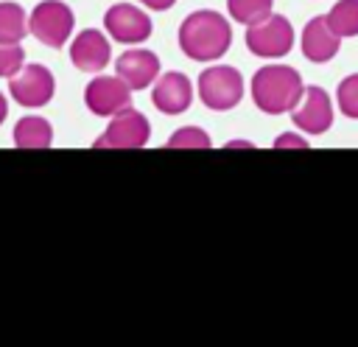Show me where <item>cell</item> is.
<instances>
[{
    "instance_id": "cell-1",
    "label": "cell",
    "mask_w": 358,
    "mask_h": 347,
    "mask_svg": "<svg viewBox=\"0 0 358 347\" xmlns=\"http://www.w3.org/2000/svg\"><path fill=\"white\" fill-rule=\"evenodd\" d=\"M232 45V25L224 14L213 8H199L187 14L179 25V48L193 62H215Z\"/></svg>"
},
{
    "instance_id": "cell-2",
    "label": "cell",
    "mask_w": 358,
    "mask_h": 347,
    "mask_svg": "<svg viewBox=\"0 0 358 347\" xmlns=\"http://www.w3.org/2000/svg\"><path fill=\"white\" fill-rule=\"evenodd\" d=\"M302 76L288 64H266L252 76V101L263 115H285L302 98Z\"/></svg>"
},
{
    "instance_id": "cell-3",
    "label": "cell",
    "mask_w": 358,
    "mask_h": 347,
    "mask_svg": "<svg viewBox=\"0 0 358 347\" xmlns=\"http://www.w3.org/2000/svg\"><path fill=\"white\" fill-rule=\"evenodd\" d=\"M196 92L201 104L213 112H229L243 98V76L232 64H210L199 73Z\"/></svg>"
},
{
    "instance_id": "cell-4",
    "label": "cell",
    "mask_w": 358,
    "mask_h": 347,
    "mask_svg": "<svg viewBox=\"0 0 358 347\" xmlns=\"http://www.w3.org/2000/svg\"><path fill=\"white\" fill-rule=\"evenodd\" d=\"M76 14L64 0H42L28 14V31L45 48H64L73 36Z\"/></svg>"
},
{
    "instance_id": "cell-5",
    "label": "cell",
    "mask_w": 358,
    "mask_h": 347,
    "mask_svg": "<svg viewBox=\"0 0 358 347\" xmlns=\"http://www.w3.org/2000/svg\"><path fill=\"white\" fill-rule=\"evenodd\" d=\"M294 25L282 14H266L263 20L246 25V48L260 59H280L294 48Z\"/></svg>"
},
{
    "instance_id": "cell-6",
    "label": "cell",
    "mask_w": 358,
    "mask_h": 347,
    "mask_svg": "<svg viewBox=\"0 0 358 347\" xmlns=\"http://www.w3.org/2000/svg\"><path fill=\"white\" fill-rule=\"evenodd\" d=\"M148 137H151V123L145 120V115L131 109V106H126V109H120L117 115L109 118L103 134L92 143V148H123V151H131V148H145Z\"/></svg>"
},
{
    "instance_id": "cell-7",
    "label": "cell",
    "mask_w": 358,
    "mask_h": 347,
    "mask_svg": "<svg viewBox=\"0 0 358 347\" xmlns=\"http://www.w3.org/2000/svg\"><path fill=\"white\" fill-rule=\"evenodd\" d=\"M8 92H11V101H17L20 106L39 109L50 104L56 92V78L45 64H22L8 78Z\"/></svg>"
},
{
    "instance_id": "cell-8",
    "label": "cell",
    "mask_w": 358,
    "mask_h": 347,
    "mask_svg": "<svg viewBox=\"0 0 358 347\" xmlns=\"http://www.w3.org/2000/svg\"><path fill=\"white\" fill-rule=\"evenodd\" d=\"M103 31L109 34V39H115L120 45H143L151 36L154 22L145 14V8H140V6L115 3L103 14Z\"/></svg>"
},
{
    "instance_id": "cell-9",
    "label": "cell",
    "mask_w": 358,
    "mask_h": 347,
    "mask_svg": "<svg viewBox=\"0 0 358 347\" xmlns=\"http://www.w3.org/2000/svg\"><path fill=\"white\" fill-rule=\"evenodd\" d=\"M84 106L98 118H112L120 109L131 106V87L117 73L115 76L95 73V78L84 87Z\"/></svg>"
},
{
    "instance_id": "cell-10",
    "label": "cell",
    "mask_w": 358,
    "mask_h": 347,
    "mask_svg": "<svg viewBox=\"0 0 358 347\" xmlns=\"http://www.w3.org/2000/svg\"><path fill=\"white\" fill-rule=\"evenodd\" d=\"M288 115H291V120L299 132L324 134L333 126V101L322 87L310 84V87L302 90V98L296 101V106Z\"/></svg>"
},
{
    "instance_id": "cell-11",
    "label": "cell",
    "mask_w": 358,
    "mask_h": 347,
    "mask_svg": "<svg viewBox=\"0 0 358 347\" xmlns=\"http://www.w3.org/2000/svg\"><path fill=\"white\" fill-rule=\"evenodd\" d=\"M193 95H196L193 81L185 73H179V70L162 73L154 81V87H151V104L162 115H182V112H187L190 104H193Z\"/></svg>"
},
{
    "instance_id": "cell-12",
    "label": "cell",
    "mask_w": 358,
    "mask_h": 347,
    "mask_svg": "<svg viewBox=\"0 0 358 347\" xmlns=\"http://www.w3.org/2000/svg\"><path fill=\"white\" fill-rule=\"evenodd\" d=\"M109 59H112L109 34H103L98 28H84L70 39V62H73V67H78L84 73H101V70H106Z\"/></svg>"
},
{
    "instance_id": "cell-13",
    "label": "cell",
    "mask_w": 358,
    "mask_h": 347,
    "mask_svg": "<svg viewBox=\"0 0 358 347\" xmlns=\"http://www.w3.org/2000/svg\"><path fill=\"white\" fill-rule=\"evenodd\" d=\"M159 56L148 48H129L115 59V73L131 87L145 90L159 78Z\"/></svg>"
},
{
    "instance_id": "cell-14",
    "label": "cell",
    "mask_w": 358,
    "mask_h": 347,
    "mask_svg": "<svg viewBox=\"0 0 358 347\" xmlns=\"http://www.w3.org/2000/svg\"><path fill=\"white\" fill-rule=\"evenodd\" d=\"M302 56L313 64H324L330 62L338 48H341V36L333 31V25L327 22V14H319V17H310L308 25L302 28Z\"/></svg>"
},
{
    "instance_id": "cell-15",
    "label": "cell",
    "mask_w": 358,
    "mask_h": 347,
    "mask_svg": "<svg viewBox=\"0 0 358 347\" xmlns=\"http://www.w3.org/2000/svg\"><path fill=\"white\" fill-rule=\"evenodd\" d=\"M14 146L25 148V151H39V148H50L53 146V126L48 118L39 115H25L14 123Z\"/></svg>"
},
{
    "instance_id": "cell-16",
    "label": "cell",
    "mask_w": 358,
    "mask_h": 347,
    "mask_svg": "<svg viewBox=\"0 0 358 347\" xmlns=\"http://www.w3.org/2000/svg\"><path fill=\"white\" fill-rule=\"evenodd\" d=\"M28 14L20 3H0V42H22L28 36Z\"/></svg>"
},
{
    "instance_id": "cell-17",
    "label": "cell",
    "mask_w": 358,
    "mask_h": 347,
    "mask_svg": "<svg viewBox=\"0 0 358 347\" xmlns=\"http://www.w3.org/2000/svg\"><path fill=\"white\" fill-rule=\"evenodd\" d=\"M327 22L333 25V31L344 39V36H358V0H338L333 3V8L327 11Z\"/></svg>"
},
{
    "instance_id": "cell-18",
    "label": "cell",
    "mask_w": 358,
    "mask_h": 347,
    "mask_svg": "<svg viewBox=\"0 0 358 347\" xmlns=\"http://www.w3.org/2000/svg\"><path fill=\"white\" fill-rule=\"evenodd\" d=\"M274 0H227V11L235 22L241 25H252L257 20H263L266 14H271Z\"/></svg>"
},
{
    "instance_id": "cell-19",
    "label": "cell",
    "mask_w": 358,
    "mask_h": 347,
    "mask_svg": "<svg viewBox=\"0 0 358 347\" xmlns=\"http://www.w3.org/2000/svg\"><path fill=\"white\" fill-rule=\"evenodd\" d=\"M210 146H213V140L201 126H182L165 140V148H182V151L185 148H210Z\"/></svg>"
},
{
    "instance_id": "cell-20",
    "label": "cell",
    "mask_w": 358,
    "mask_h": 347,
    "mask_svg": "<svg viewBox=\"0 0 358 347\" xmlns=\"http://www.w3.org/2000/svg\"><path fill=\"white\" fill-rule=\"evenodd\" d=\"M336 104H338V112L350 120H358V73L347 76L338 81V90H336Z\"/></svg>"
},
{
    "instance_id": "cell-21",
    "label": "cell",
    "mask_w": 358,
    "mask_h": 347,
    "mask_svg": "<svg viewBox=\"0 0 358 347\" xmlns=\"http://www.w3.org/2000/svg\"><path fill=\"white\" fill-rule=\"evenodd\" d=\"M25 64V48L20 42H0V78H11Z\"/></svg>"
},
{
    "instance_id": "cell-22",
    "label": "cell",
    "mask_w": 358,
    "mask_h": 347,
    "mask_svg": "<svg viewBox=\"0 0 358 347\" xmlns=\"http://www.w3.org/2000/svg\"><path fill=\"white\" fill-rule=\"evenodd\" d=\"M310 143L302 137V134H294V132H282L277 140H274V148H308Z\"/></svg>"
},
{
    "instance_id": "cell-23",
    "label": "cell",
    "mask_w": 358,
    "mask_h": 347,
    "mask_svg": "<svg viewBox=\"0 0 358 347\" xmlns=\"http://www.w3.org/2000/svg\"><path fill=\"white\" fill-rule=\"evenodd\" d=\"M143 8H151V11H168L176 6V0H137Z\"/></svg>"
},
{
    "instance_id": "cell-24",
    "label": "cell",
    "mask_w": 358,
    "mask_h": 347,
    "mask_svg": "<svg viewBox=\"0 0 358 347\" xmlns=\"http://www.w3.org/2000/svg\"><path fill=\"white\" fill-rule=\"evenodd\" d=\"M6 118H8V101H6V95L0 92V126L6 123Z\"/></svg>"
},
{
    "instance_id": "cell-25",
    "label": "cell",
    "mask_w": 358,
    "mask_h": 347,
    "mask_svg": "<svg viewBox=\"0 0 358 347\" xmlns=\"http://www.w3.org/2000/svg\"><path fill=\"white\" fill-rule=\"evenodd\" d=\"M227 148H249V143H227Z\"/></svg>"
}]
</instances>
